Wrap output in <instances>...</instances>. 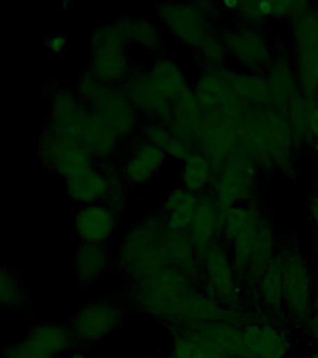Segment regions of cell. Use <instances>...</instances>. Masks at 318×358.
<instances>
[{
    "label": "cell",
    "instance_id": "1",
    "mask_svg": "<svg viewBox=\"0 0 318 358\" xmlns=\"http://www.w3.org/2000/svg\"><path fill=\"white\" fill-rule=\"evenodd\" d=\"M311 276L303 257L296 252L284 257V305L296 319L308 317L312 312Z\"/></svg>",
    "mask_w": 318,
    "mask_h": 358
},
{
    "label": "cell",
    "instance_id": "2",
    "mask_svg": "<svg viewBox=\"0 0 318 358\" xmlns=\"http://www.w3.org/2000/svg\"><path fill=\"white\" fill-rule=\"evenodd\" d=\"M203 259L208 284L213 295L230 307L238 306L236 273L224 249L214 243L203 255Z\"/></svg>",
    "mask_w": 318,
    "mask_h": 358
},
{
    "label": "cell",
    "instance_id": "3",
    "mask_svg": "<svg viewBox=\"0 0 318 358\" xmlns=\"http://www.w3.org/2000/svg\"><path fill=\"white\" fill-rule=\"evenodd\" d=\"M45 159L52 169L66 179L92 169L90 154L82 142L57 134L46 142Z\"/></svg>",
    "mask_w": 318,
    "mask_h": 358
},
{
    "label": "cell",
    "instance_id": "4",
    "mask_svg": "<svg viewBox=\"0 0 318 358\" xmlns=\"http://www.w3.org/2000/svg\"><path fill=\"white\" fill-rule=\"evenodd\" d=\"M122 313L117 305L101 301L80 310L73 320L74 335L85 341H96L118 327Z\"/></svg>",
    "mask_w": 318,
    "mask_h": 358
},
{
    "label": "cell",
    "instance_id": "5",
    "mask_svg": "<svg viewBox=\"0 0 318 358\" xmlns=\"http://www.w3.org/2000/svg\"><path fill=\"white\" fill-rule=\"evenodd\" d=\"M122 39L118 29L99 31L94 36L93 69L103 80H117L127 69Z\"/></svg>",
    "mask_w": 318,
    "mask_h": 358
},
{
    "label": "cell",
    "instance_id": "6",
    "mask_svg": "<svg viewBox=\"0 0 318 358\" xmlns=\"http://www.w3.org/2000/svg\"><path fill=\"white\" fill-rule=\"evenodd\" d=\"M136 232L128 243L125 245L128 259L127 264L136 273H143V276L149 277L153 273H158L161 267V260L168 255L164 249V242L160 235L150 231V228H144Z\"/></svg>",
    "mask_w": 318,
    "mask_h": 358
},
{
    "label": "cell",
    "instance_id": "7",
    "mask_svg": "<svg viewBox=\"0 0 318 358\" xmlns=\"http://www.w3.org/2000/svg\"><path fill=\"white\" fill-rule=\"evenodd\" d=\"M74 226L83 243L103 245L115 229V213L105 204H88L75 215Z\"/></svg>",
    "mask_w": 318,
    "mask_h": 358
},
{
    "label": "cell",
    "instance_id": "8",
    "mask_svg": "<svg viewBox=\"0 0 318 358\" xmlns=\"http://www.w3.org/2000/svg\"><path fill=\"white\" fill-rule=\"evenodd\" d=\"M243 335L252 358H284L289 352L286 336L270 324H248L243 329Z\"/></svg>",
    "mask_w": 318,
    "mask_h": 358
},
{
    "label": "cell",
    "instance_id": "9",
    "mask_svg": "<svg viewBox=\"0 0 318 358\" xmlns=\"http://www.w3.org/2000/svg\"><path fill=\"white\" fill-rule=\"evenodd\" d=\"M194 330L215 348L227 357L252 358L248 352L243 329L225 322L197 323Z\"/></svg>",
    "mask_w": 318,
    "mask_h": 358
},
{
    "label": "cell",
    "instance_id": "10",
    "mask_svg": "<svg viewBox=\"0 0 318 358\" xmlns=\"http://www.w3.org/2000/svg\"><path fill=\"white\" fill-rule=\"evenodd\" d=\"M166 154L150 143L138 145L125 164V176L131 183L142 185L149 182L164 164Z\"/></svg>",
    "mask_w": 318,
    "mask_h": 358
},
{
    "label": "cell",
    "instance_id": "11",
    "mask_svg": "<svg viewBox=\"0 0 318 358\" xmlns=\"http://www.w3.org/2000/svg\"><path fill=\"white\" fill-rule=\"evenodd\" d=\"M110 183L103 173L92 169L87 172L66 179V193L77 203H99L110 194Z\"/></svg>",
    "mask_w": 318,
    "mask_h": 358
},
{
    "label": "cell",
    "instance_id": "12",
    "mask_svg": "<svg viewBox=\"0 0 318 358\" xmlns=\"http://www.w3.org/2000/svg\"><path fill=\"white\" fill-rule=\"evenodd\" d=\"M195 200L191 193L182 189H174L164 201L166 225L170 231H184L194 220Z\"/></svg>",
    "mask_w": 318,
    "mask_h": 358
},
{
    "label": "cell",
    "instance_id": "13",
    "mask_svg": "<svg viewBox=\"0 0 318 358\" xmlns=\"http://www.w3.org/2000/svg\"><path fill=\"white\" fill-rule=\"evenodd\" d=\"M130 96L136 106H140L147 113L158 117L169 115L168 99L146 76L136 78L129 85Z\"/></svg>",
    "mask_w": 318,
    "mask_h": 358
},
{
    "label": "cell",
    "instance_id": "14",
    "mask_svg": "<svg viewBox=\"0 0 318 358\" xmlns=\"http://www.w3.org/2000/svg\"><path fill=\"white\" fill-rule=\"evenodd\" d=\"M259 293L262 301L272 310L284 305V257H273L259 279Z\"/></svg>",
    "mask_w": 318,
    "mask_h": 358
},
{
    "label": "cell",
    "instance_id": "15",
    "mask_svg": "<svg viewBox=\"0 0 318 358\" xmlns=\"http://www.w3.org/2000/svg\"><path fill=\"white\" fill-rule=\"evenodd\" d=\"M259 224L250 220L244 229L231 241L233 265L236 275H247L258 238Z\"/></svg>",
    "mask_w": 318,
    "mask_h": 358
},
{
    "label": "cell",
    "instance_id": "16",
    "mask_svg": "<svg viewBox=\"0 0 318 358\" xmlns=\"http://www.w3.org/2000/svg\"><path fill=\"white\" fill-rule=\"evenodd\" d=\"M189 229V236L195 249L202 252L203 255L212 245H214L215 238L219 232V223L211 209L205 206L196 207L194 220Z\"/></svg>",
    "mask_w": 318,
    "mask_h": 358
},
{
    "label": "cell",
    "instance_id": "17",
    "mask_svg": "<svg viewBox=\"0 0 318 358\" xmlns=\"http://www.w3.org/2000/svg\"><path fill=\"white\" fill-rule=\"evenodd\" d=\"M107 252L103 245L83 243L78 249L75 264L78 276L83 282H90L105 270Z\"/></svg>",
    "mask_w": 318,
    "mask_h": 358
},
{
    "label": "cell",
    "instance_id": "18",
    "mask_svg": "<svg viewBox=\"0 0 318 358\" xmlns=\"http://www.w3.org/2000/svg\"><path fill=\"white\" fill-rule=\"evenodd\" d=\"M159 91L170 101L178 99L181 94V77L178 67L168 59L156 62L149 75Z\"/></svg>",
    "mask_w": 318,
    "mask_h": 358
},
{
    "label": "cell",
    "instance_id": "19",
    "mask_svg": "<svg viewBox=\"0 0 318 358\" xmlns=\"http://www.w3.org/2000/svg\"><path fill=\"white\" fill-rule=\"evenodd\" d=\"M174 357L175 358H229L195 331L186 336V338L178 340L175 344Z\"/></svg>",
    "mask_w": 318,
    "mask_h": 358
},
{
    "label": "cell",
    "instance_id": "20",
    "mask_svg": "<svg viewBox=\"0 0 318 358\" xmlns=\"http://www.w3.org/2000/svg\"><path fill=\"white\" fill-rule=\"evenodd\" d=\"M122 38H128L133 41L146 45L152 44L156 36L155 29L147 22H129L128 27L117 28Z\"/></svg>",
    "mask_w": 318,
    "mask_h": 358
},
{
    "label": "cell",
    "instance_id": "21",
    "mask_svg": "<svg viewBox=\"0 0 318 358\" xmlns=\"http://www.w3.org/2000/svg\"><path fill=\"white\" fill-rule=\"evenodd\" d=\"M8 358H57V357L43 346L38 345L35 341L27 338L24 343L9 350Z\"/></svg>",
    "mask_w": 318,
    "mask_h": 358
},
{
    "label": "cell",
    "instance_id": "22",
    "mask_svg": "<svg viewBox=\"0 0 318 358\" xmlns=\"http://www.w3.org/2000/svg\"><path fill=\"white\" fill-rule=\"evenodd\" d=\"M0 294H1L2 303L8 306L17 304L20 299V289L15 278L9 275V273L5 274L4 271L1 273V293Z\"/></svg>",
    "mask_w": 318,
    "mask_h": 358
},
{
    "label": "cell",
    "instance_id": "23",
    "mask_svg": "<svg viewBox=\"0 0 318 358\" xmlns=\"http://www.w3.org/2000/svg\"><path fill=\"white\" fill-rule=\"evenodd\" d=\"M144 133L147 143L154 145L163 150L173 137L171 131L158 124H149L146 126Z\"/></svg>",
    "mask_w": 318,
    "mask_h": 358
},
{
    "label": "cell",
    "instance_id": "24",
    "mask_svg": "<svg viewBox=\"0 0 318 358\" xmlns=\"http://www.w3.org/2000/svg\"><path fill=\"white\" fill-rule=\"evenodd\" d=\"M66 45V39L63 36H52L47 41V46L50 50L55 52H60L64 49Z\"/></svg>",
    "mask_w": 318,
    "mask_h": 358
},
{
    "label": "cell",
    "instance_id": "25",
    "mask_svg": "<svg viewBox=\"0 0 318 358\" xmlns=\"http://www.w3.org/2000/svg\"><path fill=\"white\" fill-rule=\"evenodd\" d=\"M312 318L311 322V329L312 335L317 341L318 344V296L314 301V304H312Z\"/></svg>",
    "mask_w": 318,
    "mask_h": 358
},
{
    "label": "cell",
    "instance_id": "26",
    "mask_svg": "<svg viewBox=\"0 0 318 358\" xmlns=\"http://www.w3.org/2000/svg\"><path fill=\"white\" fill-rule=\"evenodd\" d=\"M259 7H261L262 10L267 11L270 8V4L268 2H261Z\"/></svg>",
    "mask_w": 318,
    "mask_h": 358
},
{
    "label": "cell",
    "instance_id": "27",
    "mask_svg": "<svg viewBox=\"0 0 318 358\" xmlns=\"http://www.w3.org/2000/svg\"><path fill=\"white\" fill-rule=\"evenodd\" d=\"M68 358H86L85 355L80 354V352H77V354L71 355Z\"/></svg>",
    "mask_w": 318,
    "mask_h": 358
},
{
    "label": "cell",
    "instance_id": "28",
    "mask_svg": "<svg viewBox=\"0 0 318 358\" xmlns=\"http://www.w3.org/2000/svg\"><path fill=\"white\" fill-rule=\"evenodd\" d=\"M307 358H318V352H315V354L310 355V357Z\"/></svg>",
    "mask_w": 318,
    "mask_h": 358
}]
</instances>
